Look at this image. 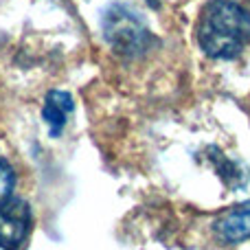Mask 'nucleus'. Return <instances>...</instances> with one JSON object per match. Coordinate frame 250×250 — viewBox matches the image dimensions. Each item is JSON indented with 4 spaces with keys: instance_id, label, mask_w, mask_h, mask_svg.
<instances>
[{
    "instance_id": "nucleus-2",
    "label": "nucleus",
    "mask_w": 250,
    "mask_h": 250,
    "mask_svg": "<svg viewBox=\"0 0 250 250\" xmlns=\"http://www.w3.org/2000/svg\"><path fill=\"white\" fill-rule=\"evenodd\" d=\"M101 31L105 42L125 57L143 55L154 44V35L149 33L145 22L127 4H112L101 18Z\"/></svg>"
},
{
    "instance_id": "nucleus-6",
    "label": "nucleus",
    "mask_w": 250,
    "mask_h": 250,
    "mask_svg": "<svg viewBox=\"0 0 250 250\" xmlns=\"http://www.w3.org/2000/svg\"><path fill=\"white\" fill-rule=\"evenodd\" d=\"M13 185H16V176H13L11 165L4 158H0V202H4L11 195Z\"/></svg>"
},
{
    "instance_id": "nucleus-3",
    "label": "nucleus",
    "mask_w": 250,
    "mask_h": 250,
    "mask_svg": "<svg viewBox=\"0 0 250 250\" xmlns=\"http://www.w3.org/2000/svg\"><path fill=\"white\" fill-rule=\"evenodd\" d=\"M31 230V207L20 198L0 202V248L18 250Z\"/></svg>"
},
{
    "instance_id": "nucleus-4",
    "label": "nucleus",
    "mask_w": 250,
    "mask_h": 250,
    "mask_svg": "<svg viewBox=\"0 0 250 250\" xmlns=\"http://www.w3.org/2000/svg\"><path fill=\"white\" fill-rule=\"evenodd\" d=\"M215 230L226 244H239L250 239V202L230 208L215 224Z\"/></svg>"
},
{
    "instance_id": "nucleus-5",
    "label": "nucleus",
    "mask_w": 250,
    "mask_h": 250,
    "mask_svg": "<svg viewBox=\"0 0 250 250\" xmlns=\"http://www.w3.org/2000/svg\"><path fill=\"white\" fill-rule=\"evenodd\" d=\"M75 104H73V97L64 90H51L44 99V108H42V119L44 123L48 125L53 136L62 132L66 127V121H68L70 112H73Z\"/></svg>"
},
{
    "instance_id": "nucleus-1",
    "label": "nucleus",
    "mask_w": 250,
    "mask_h": 250,
    "mask_svg": "<svg viewBox=\"0 0 250 250\" xmlns=\"http://www.w3.org/2000/svg\"><path fill=\"white\" fill-rule=\"evenodd\" d=\"M198 42L213 60H233L250 44V13L230 0H213L202 9Z\"/></svg>"
}]
</instances>
